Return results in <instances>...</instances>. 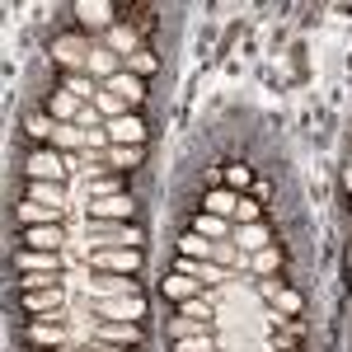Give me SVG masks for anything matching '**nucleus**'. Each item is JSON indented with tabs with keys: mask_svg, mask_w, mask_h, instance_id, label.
Instances as JSON below:
<instances>
[{
	"mask_svg": "<svg viewBox=\"0 0 352 352\" xmlns=\"http://www.w3.org/2000/svg\"><path fill=\"white\" fill-rule=\"evenodd\" d=\"M85 235H89L85 249H141L146 240L136 221H85Z\"/></svg>",
	"mask_w": 352,
	"mask_h": 352,
	"instance_id": "1",
	"label": "nucleus"
},
{
	"mask_svg": "<svg viewBox=\"0 0 352 352\" xmlns=\"http://www.w3.org/2000/svg\"><path fill=\"white\" fill-rule=\"evenodd\" d=\"M24 174H28V184H66L71 164H66V155H61V151L43 146V151H33V155H28Z\"/></svg>",
	"mask_w": 352,
	"mask_h": 352,
	"instance_id": "2",
	"label": "nucleus"
},
{
	"mask_svg": "<svg viewBox=\"0 0 352 352\" xmlns=\"http://www.w3.org/2000/svg\"><path fill=\"white\" fill-rule=\"evenodd\" d=\"M94 272H118V277H136L141 272V249H85Z\"/></svg>",
	"mask_w": 352,
	"mask_h": 352,
	"instance_id": "3",
	"label": "nucleus"
},
{
	"mask_svg": "<svg viewBox=\"0 0 352 352\" xmlns=\"http://www.w3.org/2000/svg\"><path fill=\"white\" fill-rule=\"evenodd\" d=\"M89 38H80V33H66V38H56L52 43V61L61 66V71H76V76H89Z\"/></svg>",
	"mask_w": 352,
	"mask_h": 352,
	"instance_id": "4",
	"label": "nucleus"
},
{
	"mask_svg": "<svg viewBox=\"0 0 352 352\" xmlns=\"http://www.w3.org/2000/svg\"><path fill=\"white\" fill-rule=\"evenodd\" d=\"M85 296L89 300H118V296H141V287H136V277L94 272V277H85Z\"/></svg>",
	"mask_w": 352,
	"mask_h": 352,
	"instance_id": "5",
	"label": "nucleus"
},
{
	"mask_svg": "<svg viewBox=\"0 0 352 352\" xmlns=\"http://www.w3.org/2000/svg\"><path fill=\"white\" fill-rule=\"evenodd\" d=\"M94 343H113V348H146V329L122 324V320H94Z\"/></svg>",
	"mask_w": 352,
	"mask_h": 352,
	"instance_id": "6",
	"label": "nucleus"
},
{
	"mask_svg": "<svg viewBox=\"0 0 352 352\" xmlns=\"http://www.w3.org/2000/svg\"><path fill=\"white\" fill-rule=\"evenodd\" d=\"M28 320H61V310H66V292L61 287H47V292H24L19 296Z\"/></svg>",
	"mask_w": 352,
	"mask_h": 352,
	"instance_id": "7",
	"label": "nucleus"
},
{
	"mask_svg": "<svg viewBox=\"0 0 352 352\" xmlns=\"http://www.w3.org/2000/svg\"><path fill=\"white\" fill-rule=\"evenodd\" d=\"M94 320H122V324H141V320H146V296L94 300Z\"/></svg>",
	"mask_w": 352,
	"mask_h": 352,
	"instance_id": "8",
	"label": "nucleus"
},
{
	"mask_svg": "<svg viewBox=\"0 0 352 352\" xmlns=\"http://www.w3.org/2000/svg\"><path fill=\"white\" fill-rule=\"evenodd\" d=\"M85 221H136V202L127 197V192H118V197H99V202H89Z\"/></svg>",
	"mask_w": 352,
	"mask_h": 352,
	"instance_id": "9",
	"label": "nucleus"
},
{
	"mask_svg": "<svg viewBox=\"0 0 352 352\" xmlns=\"http://www.w3.org/2000/svg\"><path fill=\"white\" fill-rule=\"evenodd\" d=\"M24 338L33 343V348H71L66 343V329H61V320H28V329H24Z\"/></svg>",
	"mask_w": 352,
	"mask_h": 352,
	"instance_id": "10",
	"label": "nucleus"
},
{
	"mask_svg": "<svg viewBox=\"0 0 352 352\" xmlns=\"http://www.w3.org/2000/svg\"><path fill=\"white\" fill-rule=\"evenodd\" d=\"M113 14H118L113 0H80V5H76V19H80L85 28H99V33H109V28L118 24Z\"/></svg>",
	"mask_w": 352,
	"mask_h": 352,
	"instance_id": "11",
	"label": "nucleus"
},
{
	"mask_svg": "<svg viewBox=\"0 0 352 352\" xmlns=\"http://www.w3.org/2000/svg\"><path fill=\"white\" fill-rule=\"evenodd\" d=\"M109 141H113V146H146V122H141V113H122V118H113V122H109Z\"/></svg>",
	"mask_w": 352,
	"mask_h": 352,
	"instance_id": "12",
	"label": "nucleus"
},
{
	"mask_svg": "<svg viewBox=\"0 0 352 352\" xmlns=\"http://www.w3.org/2000/svg\"><path fill=\"white\" fill-rule=\"evenodd\" d=\"M230 240H235V249H240V254H249V258H254L258 249L277 244V235H272L263 221H254V226H235V235H230Z\"/></svg>",
	"mask_w": 352,
	"mask_h": 352,
	"instance_id": "13",
	"label": "nucleus"
},
{
	"mask_svg": "<svg viewBox=\"0 0 352 352\" xmlns=\"http://www.w3.org/2000/svg\"><path fill=\"white\" fill-rule=\"evenodd\" d=\"M104 89H113V94H118V99H122L132 113L146 104V80H141V76H132V71H118V76H113Z\"/></svg>",
	"mask_w": 352,
	"mask_h": 352,
	"instance_id": "14",
	"label": "nucleus"
},
{
	"mask_svg": "<svg viewBox=\"0 0 352 352\" xmlns=\"http://www.w3.org/2000/svg\"><path fill=\"white\" fill-rule=\"evenodd\" d=\"M104 47H109L113 56H122V61H127V56H132V52H141L146 43H141V33H136L132 24H113L109 33H104Z\"/></svg>",
	"mask_w": 352,
	"mask_h": 352,
	"instance_id": "15",
	"label": "nucleus"
},
{
	"mask_svg": "<svg viewBox=\"0 0 352 352\" xmlns=\"http://www.w3.org/2000/svg\"><path fill=\"white\" fill-rule=\"evenodd\" d=\"M66 221V207H43V202H19V226H61Z\"/></svg>",
	"mask_w": 352,
	"mask_h": 352,
	"instance_id": "16",
	"label": "nucleus"
},
{
	"mask_svg": "<svg viewBox=\"0 0 352 352\" xmlns=\"http://www.w3.org/2000/svg\"><path fill=\"white\" fill-rule=\"evenodd\" d=\"M160 292H164L169 300H179V305H184V300H197L202 292H207V287H202L197 277H184V272H169V277H160Z\"/></svg>",
	"mask_w": 352,
	"mask_h": 352,
	"instance_id": "17",
	"label": "nucleus"
},
{
	"mask_svg": "<svg viewBox=\"0 0 352 352\" xmlns=\"http://www.w3.org/2000/svg\"><path fill=\"white\" fill-rule=\"evenodd\" d=\"M19 240H24V249H47V254H61L66 230H61V226H28Z\"/></svg>",
	"mask_w": 352,
	"mask_h": 352,
	"instance_id": "18",
	"label": "nucleus"
},
{
	"mask_svg": "<svg viewBox=\"0 0 352 352\" xmlns=\"http://www.w3.org/2000/svg\"><path fill=\"white\" fill-rule=\"evenodd\" d=\"M240 197H244V192H230V188H207V192H202V212L235 221V207H240Z\"/></svg>",
	"mask_w": 352,
	"mask_h": 352,
	"instance_id": "19",
	"label": "nucleus"
},
{
	"mask_svg": "<svg viewBox=\"0 0 352 352\" xmlns=\"http://www.w3.org/2000/svg\"><path fill=\"white\" fill-rule=\"evenodd\" d=\"M104 160H109L113 174H132L136 164L146 160V146H109V151H104Z\"/></svg>",
	"mask_w": 352,
	"mask_h": 352,
	"instance_id": "20",
	"label": "nucleus"
},
{
	"mask_svg": "<svg viewBox=\"0 0 352 352\" xmlns=\"http://www.w3.org/2000/svg\"><path fill=\"white\" fill-rule=\"evenodd\" d=\"M19 272H61V254H47V249H24L14 258Z\"/></svg>",
	"mask_w": 352,
	"mask_h": 352,
	"instance_id": "21",
	"label": "nucleus"
},
{
	"mask_svg": "<svg viewBox=\"0 0 352 352\" xmlns=\"http://www.w3.org/2000/svg\"><path fill=\"white\" fill-rule=\"evenodd\" d=\"M192 230H197L202 240H230V235H235V221L212 217V212H197V217H192Z\"/></svg>",
	"mask_w": 352,
	"mask_h": 352,
	"instance_id": "22",
	"label": "nucleus"
},
{
	"mask_svg": "<svg viewBox=\"0 0 352 352\" xmlns=\"http://www.w3.org/2000/svg\"><path fill=\"white\" fill-rule=\"evenodd\" d=\"M80 109H85V104L71 94V89H52V94H47V113H52L56 122H76Z\"/></svg>",
	"mask_w": 352,
	"mask_h": 352,
	"instance_id": "23",
	"label": "nucleus"
},
{
	"mask_svg": "<svg viewBox=\"0 0 352 352\" xmlns=\"http://www.w3.org/2000/svg\"><path fill=\"white\" fill-rule=\"evenodd\" d=\"M118 71H122V56H113L109 47H94V52H89V76L99 85H109Z\"/></svg>",
	"mask_w": 352,
	"mask_h": 352,
	"instance_id": "24",
	"label": "nucleus"
},
{
	"mask_svg": "<svg viewBox=\"0 0 352 352\" xmlns=\"http://www.w3.org/2000/svg\"><path fill=\"white\" fill-rule=\"evenodd\" d=\"M287 263V254H282V244H268V249H258L254 258H249V277H272V272Z\"/></svg>",
	"mask_w": 352,
	"mask_h": 352,
	"instance_id": "25",
	"label": "nucleus"
},
{
	"mask_svg": "<svg viewBox=\"0 0 352 352\" xmlns=\"http://www.w3.org/2000/svg\"><path fill=\"white\" fill-rule=\"evenodd\" d=\"M61 89H71V94H76L80 104H94L104 85L94 80V76H76V71H66V76H61Z\"/></svg>",
	"mask_w": 352,
	"mask_h": 352,
	"instance_id": "26",
	"label": "nucleus"
},
{
	"mask_svg": "<svg viewBox=\"0 0 352 352\" xmlns=\"http://www.w3.org/2000/svg\"><path fill=\"white\" fill-rule=\"evenodd\" d=\"M89 192V202H99V197H118V192H127V174H104V179H89L85 184Z\"/></svg>",
	"mask_w": 352,
	"mask_h": 352,
	"instance_id": "27",
	"label": "nucleus"
},
{
	"mask_svg": "<svg viewBox=\"0 0 352 352\" xmlns=\"http://www.w3.org/2000/svg\"><path fill=\"white\" fill-rule=\"evenodd\" d=\"M24 132L33 136V141H47V146H52L56 118H52V113H47V109H43V113H28V118H24Z\"/></svg>",
	"mask_w": 352,
	"mask_h": 352,
	"instance_id": "28",
	"label": "nucleus"
},
{
	"mask_svg": "<svg viewBox=\"0 0 352 352\" xmlns=\"http://www.w3.org/2000/svg\"><path fill=\"white\" fill-rule=\"evenodd\" d=\"M28 202H43V207H66V184H28Z\"/></svg>",
	"mask_w": 352,
	"mask_h": 352,
	"instance_id": "29",
	"label": "nucleus"
},
{
	"mask_svg": "<svg viewBox=\"0 0 352 352\" xmlns=\"http://www.w3.org/2000/svg\"><path fill=\"white\" fill-rule=\"evenodd\" d=\"M52 151H85V132L76 122H56L52 132Z\"/></svg>",
	"mask_w": 352,
	"mask_h": 352,
	"instance_id": "30",
	"label": "nucleus"
},
{
	"mask_svg": "<svg viewBox=\"0 0 352 352\" xmlns=\"http://www.w3.org/2000/svg\"><path fill=\"white\" fill-rule=\"evenodd\" d=\"M221 188H230V192L254 188V169H249V164H226V169H221Z\"/></svg>",
	"mask_w": 352,
	"mask_h": 352,
	"instance_id": "31",
	"label": "nucleus"
},
{
	"mask_svg": "<svg viewBox=\"0 0 352 352\" xmlns=\"http://www.w3.org/2000/svg\"><path fill=\"white\" fill-rule=\"evenodd\" d=\"M19 296L24 292H47V287H61V272H19Z\"/></svg>",
	"mask_w": 352,
	"mask_h": 352,
	"instance_id": "32",
	"label": "nucleus"
},
{
	"mask_svg": "<svg viewBox=\"0 0 352 352\" xmlns=\"http://www.w3.org/2000/svg\"><path fill=\"white\" fill-rule=\"evenodd\" d=\"M212 249H217V240H202L197 230H188V235L179 240V254H184V258H212Z\"/></svg>",
	"mask_w": 352,
	"mask_h": 352,
	"instance_id": "33",
	"label": "nucleus"
},
{
	"mask_svg": "<svg viewBox=\"0 0 352 352\" xmlns=\"http://www.w3.org/2000/svg\"><path fill=\"white\" fill-rule=\"evenodd\" d=\"M122 71H132V76H141V80H146L151 71H160V56H155V52H146V47H141V52H132L127 61H122Z\"/></svg>",
	"mask_w": 352,
	"mask_h": 352,
	"instance_id": "34",
	"label": "nucleus"
},
{
	"mask_svg": "<svg viewBox=\"0 0 352 352\" xmlns=\"http://www.w3.org/2000/svg\"><path fill=\"white\" fill-rule=\"evenodd\" d=\"M169 333H174V343H179V338H197V333H217V329H207L202 320H188V315H174V320H169Z\"/></svg>",
	"mask_w": 352,
	"mask_h": 352,
	"instance_id": "35",
	"label": "nucleus"
},
{
	"mask_svg": "<svg viewBox=\"0 0 352 352\" xmlns=\"http://www.w3.org/2000/svg\"><path fill=\"white\" fill-rule=\"evenodd\" d=\"M94 109H99V118H104V122H113V118H122V113H132L127 104H122V99H118V94H113V89H99Z\"/></svg>",
	"mask_w": 352,
	"mask_h": 352,
	"instance_id": "36",
	"label": "nucleus"
},
{
	"mask_svg": "<svg viewBox=\"0 0 352 352\" xmlns=\"http://www.w3.org/2000/svg\"><path fill=\"white\" fill-rule=\"evenodd\" d=\"M127 14H132V19H122V24H132L136 33H141V38H146V33L155 28V5H132Z\"/></svg>",
	"mask_w": 352,
	"mask_h": 352,
	"instance_id": "37",
	"label": "nucleus"
},
{
	"mask_svg": "<svg viewBox=\"0 0 352 352\" xmlns=\"http://www.w3.org/2000/svg\"><path fill=\"white\" fill-rule=\"evenodd\" d=\"M217 333H197V338H179L174 343V352H217Z\"/></svg>",
	"mask_w": 352,
	"mask_h": 352,
	"instance_id": "38",
	"label": "nucleus"
},
{
	"mask_svg": "<svg viewBox=\"0 0 352 352\" xmlns=\"http://www.w3.org/2000/svg\"><path fill=\"white\" fill-rule=\"evenodd\" d=\"M258 217H263V202H254V197H240V207H235V226H254Z\"/></svg>",
	"mask_w": 352,
	"mask_h": 352,
	"instance_id": "39",
	"label": "nucleus"
},
{
	"mask_svg": "<svg viewBox=\"0 0 352 352\" xmlns=\"http://www.w3.org/2000/svg\"><path fill=\"white\" fill-rule=\"evenodd\" d=\"M254 287H258V296L268 300V305L282 296V292H287V282H282V277H254Z\"/></svg>",
	"mask_w": 352,
	"mask_h": 352,
	"instance_id": "40",
	"label": "nucleus"
},
{
	"mask_svg": "<svg viewBox=\"0 0 352 352\" xmlns=\"http://www.w3.org/2000/svg\"><path fill=\"white\" fill-rule=\"evenodd\" d=\"M300 305H305V300H300V292H292V287L272 300V310H277V315H300Z\"/></svg>",
	"mask_w": 352,
	"mask_h": 352,
	"instance_id": "41",
	"label": "nucleus"
},
{
	"mask_svg": "<svg viewBox=\"0 0 352 352\" xmlns=\"http://www.w3.org/2000/svg\"><path fill=\"white\" fill-rule=\"evenodd\" d=\"M268 352H300V333H272Z\"/></svg>",
	"mask_w": 352,
	"mask_h": 352,
	"instance_id": "42",
	"label": "nucleus"
},
{
	"mask_svg": "<svg viewBox=\"0 0 352 352\" xmlns=\"http://www.w3.org/2000/svg\"><path fill=\"white\" fill-rule=\"evenodd\" d=\"M76 127H80V132H94V127H104L99 109H94V104H85V109H80V118H76Z\"/></svg>",
	"mask_w": 352,
	"mask_h": 352,
	"instance_id": "43",
	"label": "nucleus"
},
{
	"mask_svg": "<svg viewBox=\"0 0 352 352\" xmlns=\"http://www.w3.org/2000/svg\"><path fill=\"white\" fill-rule=\"evenodd\" d=\"M89 352H136V348H113V343H89Z\"/></svg>",
	"mask_w": 352,
	"mask_h": 352,
	"instance_id": "44",
	"label": "nucleus"
},
{
	"mask_svg": "<svg viewBox=\"0 0 352 352\" xmlns=\"http://www.w3.org/2000/svg\"><path fill=\"white\" fill-rule=\"evenodd\" d=\"M343 188L352 192V164H348V169H343Z\"/></svg>",
	"mask_w": 352,
	"mask_h": 352,
	"instance_id": "45",
	"label": "nucleus"
}]
</instances>
